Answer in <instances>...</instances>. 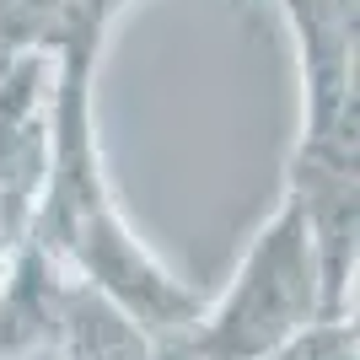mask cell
Wrapping results in <instances>:
<instances>
[{
  "label": "cell",
  "instance_id": "2",
  "mask_svg": "<svg viewBox=\"0 0 360 360\" xmlns=\"http://www.w3.org/2000/svg\"><path fill=\"white\" fill-rule=\"evenodd\" d=\"M312 323H323L317 258L301 215L280 205V215L237 264L226 296L215 307H199V317L183 328V345L194 360H269Z\"/></svg>",
  "mask_w": 360,
  "mask_h": 360
},
{
  "label": "cell",
  "instance_id": "1",
  "mask_svg": "<svg viewBox=\"0 0 360 360\" xmlns=\"http://www.w3.org/2000/svg\"><path fill=\"white\" fill-rule=\"evenodd\" d=\"M103 11L108 0H70L60 32H54L60 81L49 97L54 103L49 108V172L27 242L44 258L75 264L86 290L108 296L146 339H167V333L188 328L205 301L188 285H178L129 237V226L119 221L103 188V167H97V146H91V54H97Z\"/></svg>",
  "mask_w": 360,
  "mask_h": 360
},
{
  "label": "cell",
  "instance_id": "3",
  "mask_svg": "<svg viewBox=\"0 0 360 360\" xmlns=\"http://www.w3.org/2000/svg\"><path fill=\"white\" fill-rule=\"evenodd\" d=\"M49 97L44 54L11 49L0 54V248L27 242L32 210L49 172Z\"/></svg>",
  "mask_w": 360,
  "mask_h": 360
},
{
  "label": "cell",
  "instance_id": "4",
  "mask_svg": "<svg viewBox=\"0 0 360 360\" xmlns=\"http://www.w3.org/2000/svg\"><path fill=\"white\" fill-rule=\"evenodd\" d=\"M269 360H355V323L349 317H333V323H312V328L290 339L280 355Z\"/></svg>",
  "mask_w": 360,
  "mask_h": 360
}]
</instances>
